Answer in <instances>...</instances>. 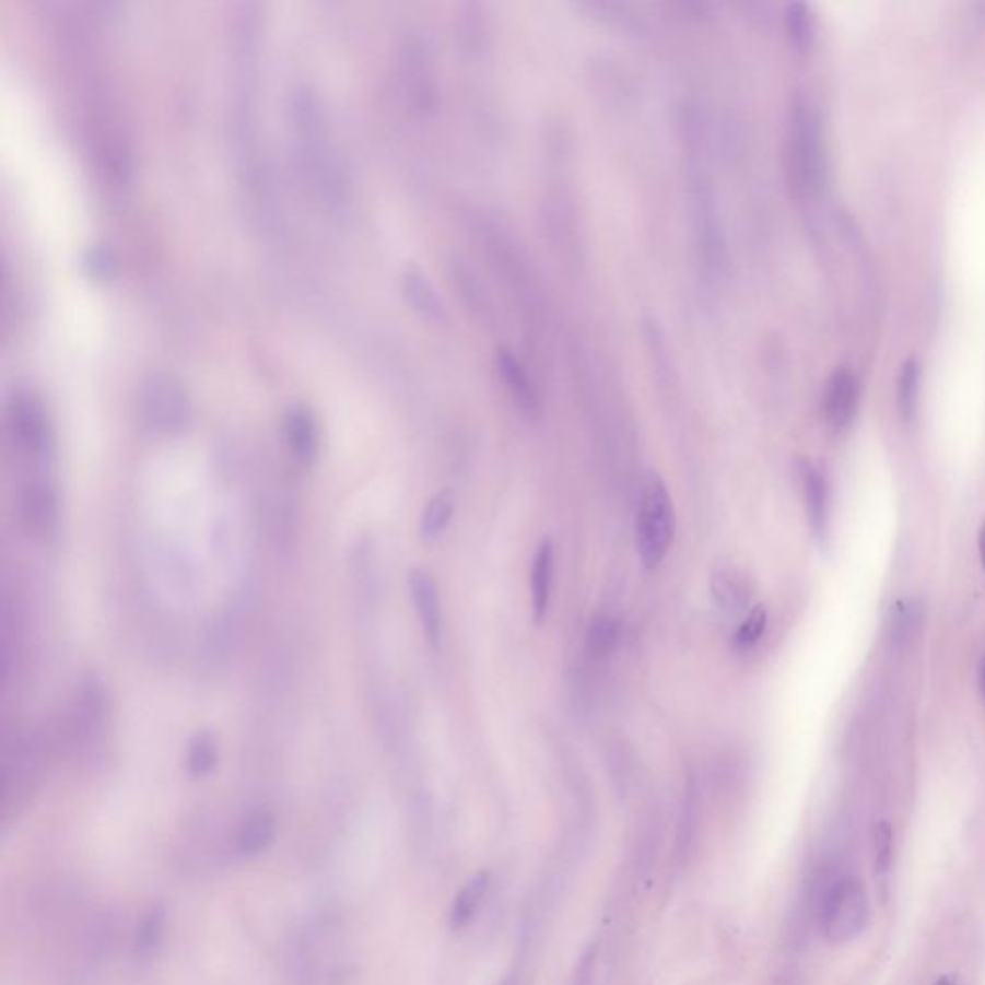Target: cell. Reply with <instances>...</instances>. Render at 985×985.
I'll return each mask as SVG.
<instances>
[{"mask_svg": "<svg viewBox=\"0 0 985 985\" xmlns=\"http://www.w3.org/2000/svg\"><path fill=\"white\" fill-rule=\"evenodd\" d=\"M402 66H404L407 87L410 89V95L414 98L417 106L432 108L435 91H433L432 70H430V60L425 55V48L420 43L407 45Z\"/></svg>", "mask_w": 985, "mask_h": 985, "instance_id": "obj_15", "label": "cell"}, {"mask_svg": "<svg viewBox=\"0 0 985 985\" xmlns=\"http://www.w3.org/2000/svg\"><path fill=\"white\" fill-rule=\"evenodd\" d=\"M554 574V547L553 541L546 537L541 546L537 547L536 559L529 574V591H531V610L537 624H541L547 617L549 602H551V589H553Z\"/></svg>", "mask_w": 985, "mask_h": 985, "instance_id": "obj_11", "label": "cell"}, {"mask_svg": "<svg viewBox=\"0 0 985 985\" xmlns=\"http://www.w3.org/2000/svg\"><path fill=\"white\" fill-rule=\"evenodd\" d=\"M404 293L418 313L424 314L430 320L439 318V301L435 297L432 285L425 280L424 273L418 272L414 268L404 273Z\"/></svg>", "mask_w": 985, "mask_h": 985, "instance_id": "obj_23", "label": "cell"}, {"mask_svg": "<svg viewBox=\"0 0 985 985\" xmlns=\"http://www.w3.org/2000/svg\"><path fill=\"white\" fill-rule=\"evenodd\" d=\"M579 9L589 10L597 20L628 33H642L647 27L643 22L642 14H637L633 7L622 4V2H587V4H579Z\"/></svg>", "mask_w": 985, "mask_h": 985, "instance_id": "obj_19", "label": "cell"}, {"mask_svg": "<svg viewBox=\"0 0 985 985\" xmlns=\"http://www.w3.org/2000/svg\"><path fill=\"white\" fill-rule=\"evenodd\" d=\"M285 439L293 457L310 465L318 453V424L306 407H293L285 417Z\"/></svg>", "mask_w": 985, "mask_h": 985, "instance_id": "obj_12", "label": "cell"}, {"mask_svg": "<svg viewBox=\"0 0 985 985\" xmlns=\"http://www.w3.org/2000/svg\"><path fill=\"white\" fill-rule=\"evenodd\" d=\"M614 640H617V624L610 618H597L587 635L589 650L595 655H605L612 647Z\"/></svg>", "mask_w": 985, "mask_h": 985, "instance_id": "obj_29", "label": "cell"}, {"mask_svg": "<svg viewBox=\"0 0 985 985\" xmlns=\"http://www.w3.org/2000/svg\"><path fill=\"white\" fill-rule=\"evenodd\" d=\"M916 625H918L916 607L913 602L899 601L895 609L891 610V637L898 642H905L913 635Z\"/></svg>", "mask_w": 985, "mask_h": 985, "instance_id": "obj_27", "label": "cell"}, {"mask_svg": "<svg viewBox=\"0 0 985 985\" xmlns=\"http://www.w3.org/2000/svg\"><path fill=\"white\" fill-rule=\"evenodd\" d=\"M673 505L665 481L657 473L650 472L643 481L637 520H635V541L637 553L645 568L655 570L665 561L668 549L672 546Z\"/></svg>", "mask_w": 985, "mask_h": 985, "instance_id": "obj_1", "label": "cell"}, {"mask_svg": "<svg viewBox=\"0 0 985 985\" xmlns=\"http://www.w3.org/2000/svg\"><path fill=\"white\" fill-rule=\"evenodd\" d=\"M977 678H980V688H982V695L985 699V655L980 660V668H977Z\"/></svg>", "mask_w": 985, "mask_h": 985, "instance_id": "obj_32", "label": "cell"}, {"mask_svg": "<svg viewBox=\"0 0 985 985\" xmlns=\"http://www.w3.org/2000/svg\"><path fill=\"white\" fill-rule=\"evenodd\" d=\"M691 216H693V230L697 237L699 253L703 258L706 270L713 273H724L728 268V247L726 235L722 230L720 216L714 204L713 189L705 179L699 176L691 179Z\"/></svg>", "mask_w": 985, "mask_h": 985, "instance_id": "obj_4", "label": "cell"}, {"mask_svg": "<svg viewBox=\"0 0 985 985\" xmlns=\"http://www.w3.org/2000/svg\"><path fill=\"white\" fill-rule=\"evenodd\" d=\"M977 549H980V561H982V566L985 570V521L984 526H982V531H980V539H977Z\"/></svg>", "mask_w": 985, "mask_h": 985, "instance_id": "obj_31", "label": "cell"}, {"mask_svg": "<svg viewBox=\"0 0 985 985\" xmlns=\"http://www.w3.org/2000/svg\"><path fill=\"white\" fill-rule=\"evenodd\" d=\"M503 985H514V984H513V982H511V980H506L505 984H503Z\"/></svg>", "mask_w": 985, "mask_h": 985, "instance_id": "obj_33", "label": "cell"}, {"mask_svg": "<svg viewBox=\"0 0 985 985\" xmlns=\"http://www.w3.org/2000/svg\"><path fill=\"white\" fill-rule=\"evenodd\" d=\"M106 711H108V697H106L105 683L96 676H89L81 683L80 693L72 706L68 731L78 743H87L101 734L105 726Z\"/></svg>", "mask_w": 985, "mask_h": 985, "instance_id": "obj_7", "label": "cell"}, {"mask_svg": "<svg viewBox=\"0 0 985 985\" xmlns=\"http://www.w3.org/2000/svg\"><path fill=\"white\" fill-rule=\"evenodd\" d=\"M275 822L268 810H257L241 825L237 851L243 857H255L272 843Z\"/></svg>", "mask_w": 985, "mask_h": 985, "instance_id": "obj_17", "label": "cell"}, {"mask_svg": "<svg viewBox=\"0 0 985 985\" xmlns=\"http://www.w3.org/2000/svg\"><path fill=\"white\" fill-rule=\"evenodd\" d=\"M410 595L417 607L420 624L425 633V640L432 647H439L443 637V617H441L439 594L433 577L424 570H410Z\"/></svg>", "mask_w": 985, "mask_h": 985, "instance_id": "obj_10", "label": "cell"}, {"mask_svg": "<svg viewBox=\"0 0 985 985\" xmlns=\"http://www.w3.org/2000/svg\"><path fill=\"white\" fill-rule=\"evenodd\" d=\"M218 764L216 737L212 731H197L189 741L187 753V770L192 777L209 776Z\"/></svg>", "mask_w": 985, "mask_h": 985, "instance_id": "obj_21", "label": "cell"}, {"mask_svg": "<svg viewBox=\"0 0 985 985\" xmlns=\"http://www.w3.org/2000/svg\"><path fill=\"white\" fill-rule=\"evenodd\" d=\"M20 514L25 529L33 536L45 537L55 531L58 524V495L45 480H33L25 485L20 497Z\"/></svg>", "mask_w": 985, "mask_h": 985, "instance_id": "obj_9", "label": "cell"}, {"mask_svg": "<svg viewBox=\"0 0 985 985\" xmlns=\"http://www.w3.org/2000/svg\"><path fill=\"white\" fill-rule=\"evenodd\" d=\"M794 161L799 185L805 191H817L824 176L822 124L807 101H797L794 108Z\"/></svg>", "mask_w": 985, "mask_h": 985, "instance_id": "obj_5", "label": "cell"}, {"mask_svg": "<svg viewBox=\"0 0 985 985\" xmlns=\"http://www.w3.org/2000/svg\"><path fill=\"white\" fill-rule=\"evenodd\" d=\"M860 385L853 370L837 368L833 372L824 391V418L833 432L849 427L857 414Z\"/></svg>", "mask_w": 985, "mask_h": 985, "instance_id": "obj_8", "label": "cell"}, {"mask_svg": "<svg viewBox=\"0 0 985 985\" xmlns=\"http://www.w3.org/2000/svg\"><path fill=\"white\" fill-rule=\"evenodd\" d=\"M9 427L20 449L43 457L50 445V430L43 404L33 395L20 392L9 407Z\"/></svg>", "mask_w": 985, "mask_h": 985, "instance_id": "obj_6", "label": "cell"}, {"mask_svg": "<svg viewBox=\"0 0 985 985\" xmlns=\"http://www.w3.org/2000/svg\"><path fill=\"white\" fill-rule=\"evenodd\" d=\"M455 514V497L450 491H441L425 506L422 520H420V536L425 541H433L449 526L450 518Z\"/></svg>", "mask_w": 985, "mask_h": 985, "instance_id": "obj_20", "label": "cell"}, {"mask_svg": "<svg viewBox=\"0 0 985 985\" xmlns=\"http://www.w3.org/2000/svg\"><path fill=\"white\" fill-rule=\"evenodd\" d=\"M711 591L714 602L726 612H739L746 609L751 599V584L749 577L736 568V566H720L714 568L711 577Z\"/></svg>", "mask_w": 985, "mask_h": 985, "instance_id": "obj_16", "label": "cell"}, {"mask_svg": "<svg viewBox=\"0 0 985 985\" xmlns=\"http://www.w3.org/2000/svg\"><path fill=\"white\" fill-rule=\"evenodd\" d=\"M453 278L457 281L458 291H460V295L465 298L468 306H472L473 310H478V313H483L485 308V298H483V291H481L480 283L476 281L472 272H468V268H465L462 265H453Z\"/></svg>", "mask_w": 985, "mask_h": 985, "instance_id": "obj_28", "label": "cell"}, {"mask_svg": "<svg viewBox=\"0 0 985 985\" xmlns=\"http://www.w3.org/2000/svg\"><path fill=\"white\" fill-rule=\"evenodd\" d=\"M489 886V873L480 872L473 876L472 880L466 883L462 890L458 891L457 899L450 908V926L453 928H465L468 922L472 920L473 914L478 913L481 899L485 895Z\"/></svg>", "mask_w": 985, "mask_h": 985, "instance_id": "obj_18", "label": "cell"}, {"mask_svg": "<svg viewBox=\"0 0 985 985\" xmlns=\"http://www.w3.org/2000/svg\"><path fill=\"white\" fill-rule=\"evenodd\" d=\"M497 370L511 397L518 404V409L526 412L528 417H536L539 412V397H537L536 387L529 382L526 368L508 349H499Z\"/></svg>", "mask_w": 985, "mask_h": 985, "instance_id": "obj_13", "label": "cell"}, {"mask_svg": "<svg viewBox=\"0 0 985 985\" xmlns=\"http://www.w3.org/2000/svg\"><path fill=\"white\" fill-rule=\"evenodd\" d=\"M870 920V901L865 883L857 878H842L828 890L822 901L820 924L825 939L847 943L857 938Z\"/></svg>", "mask_w": 985, "mask_h": 985, "instance_id": "obj_3", "label": "cell"}, {"mask_svg": "<svg viewBox=\"0 0 985 985\" xmlns=\"http://www.w3.org/2000/svg\"><path fill=\"white\" fill-rule=\"evenodd\" d=\"M144 424L162 435H181L191 424V399L184 385L168 374H154L139 391Z\"/></svg>", "mask_w": 985, "mask_h": 985, "instance_id": "obj_2", "label": "cell"}, {"mask_svg": "<svg viewBox=\"0 0 985 985\" xmlns=\"http://www.w3.org/2000/svg\"><path fill=\"white\" fill-rule=\"evenodd\" d=\"M766 622H769L766 610L762 609V607L753 609V612L746 618V622L739 625V630H737L736 635H734V645H736V649H753L754 645L761 642V637L764 635Z\"/></svg>", "mask_w": 985, "mask_h": 985, "instance_id": "obj_25", "label": "cell"}, {"mask_svg": "<svg viewBox=\"0 0 985 985\" xmlns=\"http://www.w3.org/2000/svg\"><path fill=\"white\" fill-rule=\"evenodd\" d=\"M891 857V830L888 824L876 828V865L878 870L886 872L890 866Z\"/></svg>", "mask_w": 985, "mask_h": 985, "instance_id": "obj_30", "label": "cell"}, {"mask_svg": "<svg viewBox=\"0 0 985 985\" xmlns=\"http://www.w3.org/2000/svg\"><path fill=\"white\" fill-rule=\"evenodd\" d=\"M785 27L789 40L799 52H809L814 43V17L802 2H795L785 9Z\"/></svg>", "mask_w": 985, "mask_h": 985, "instance_id": "obj_22", "label": "cell"}, {"mask_svg": "<svg viewBox=\"0 0 985 985\" xmlns=\"http://www.w3.org/2000/svg\"><path fill=\"white\" fill-rule=\"evenodd\" d=\"M802 489L807 499L810 526L820 541H824L830 528V491L824 473L814 466H802Z\"/></svg>", "mask_w": 985, "mask_h": 985, "instance_id": "obj_14", "label": "cell"}, {"mask_svg": "<svg viewBox=\"0 0 985 985\" xmlns=\"http://www.w3.org/2000/svg\"><path fill=\"white\" fill-rule=\"evenodd\" d=\"M918 391H920V364L916 359H908L901 370L898 387L899 412L906 422H911L916 414Z\"/></svg>", "mask_w": 985, "mask_h": 985, "instance_id": "obj_24", "label": "cell"}, {"mask_svg": "<svg viewBox=\"0 0 985 985\" xmlns=\"http://www.w3.org/2000/svg\"><path fill=\"white\" fill-rule=\"evenodd\" d=\"M162 934H164V913H162L161 908H156V911H151V913L146 914L144 920L141 922V926H139L137 949L141 953H151L161 943Z\"/></svg>", "mask_w": 985, "mask_h": 985, "instance_id": "obj_26", "label": "cell"}]
</instances>
